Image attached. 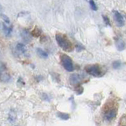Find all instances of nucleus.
<instances>
[{"label": "nucleus", "mask_w": 126, "mask_h": 126, "mask_svg": "<svg viewBox=\"0 0 126 126\" xmlns=\"http://www.w3.org/2000/svg\"><path fill=\"white\" fill-rule=\"evenodd\" d=\"M55 37H56V41L58 43V46L60 47L63 50L67 51V52L73 51V46L65 35L57 33L56 35H55Z\"/></svg>", "instance_id": "obj_1"}, {"label": "nucleus", "mask_w": 126, "mask_h": 126, "mask_svg": "<svg viewBox=\"0 0 126 126\" xmlns=\"http://www.w3.org/2000/svg\"><path fill=\"white\" fill-rule=\"evenodd\" d=\"M85 70L89 75H92V76H93L94 77H100L103 75L102 69L98 65H88L85 68Z\"/></svg>", "instance_id": "obj_2"}, {"label": "nucleus", "mask_w": 126, "mask_h": 126, "mask_svg": "<svg viewBox=\"0 0 126 126\" xmlns=\"http://www.w3.org/2000/svg\"><path fill=\"white\" fill-rule=\"evenodd\" d=\"M61 62L63 67L69 72H72L74 69V66H73V63L72 59H71L68 55H66L65 54H61Z\"/></svg>", "instance_id": "obj_3"}, {"label": "nucleus", "mask_w": 126, "mask_h": 126, "mask_svg": "<svg viewBox=\"0 0 126 126\" xmlns=\"http://www.w3.org/2000/svg\"><path fill=\"white\" fill-rule=\"evenodd\" d=\"M117 110L115 108H110V109H106L104 112V119L106 121H111L117 117Z\"/></svg>", "instance_id": "obj_4"}, {"label": "nucleus", "mask_w": 126, "mask_h": 126, "mask_svg": "<svg viewBox=\"0 0 126 126\" xmlns=\"http://www.w3.org/2000/svg\"><path fill=\"white\" fill-rule=\"evenodd\" d=\"M113 16H114V20L116 21L117 25L119 27H121L125 25V20L122 17V15L119 13L118 11H113Z\"/></svg>", "instance_id": "obj_5"}, {"label": "nucleus", "mask_w": 126, "mask_h": 126, "mask_svg": "<svg viewBox=\"0 0 126 126\" xmlns=\"http://www.w3.org/2000/svg\"><path fill=\"white\" fill-rule=\"evenodd\" d=\"M80 80H81V77H80V76L79 74H76V73L72 74L70 76V77H69L70 83L72 84H74V85L78 84L80 82Z\"/></svg>", "instance_id": "obj_6"}, {"label": "nucleus", "mask_w": 126, "mask_h": 126, "mask_svg": "<svg viewBox=\"0 0 126 126\" xmlns=\"http://www.w3.org/2000/svg\"><path fill=\"white\" fill-rule=\"evenodd\" d=\"M21 37L23 39V40L26 42V43H29L31 41V39H32V34L29 33V32H28L27 30H22L21 31Z\"/></svg>", "instance_id": "obj_7"}, {"label": "nucleus", "mask_w": 126, "mask_h": 126, "mask_svg": "<svg viewBox=\"0 0 126 126\" xmlns=\"http://www.w3.org/2000/svg\"><path fill=\"white\" fill-rule=\"evenodd\" d=\"M10 74L6 73H0V81L2 82H9L10 80Z\"/></svg>", "instance_id": "obj_8"}, {"label": "nucleus", "mask_w": 126, "mask_h": 126, "mask_svg": "<svg viewBox=\"0 0 126 126\" xmlns=\"http://www.w3.org/2000/svg\"><path fill=\"white\" fill-rule=\"evenodd\" d=\"M2 29H3L4 33H5V35H7V36L10 35V34L12 33V32H13V28L6 26V24H3V25H2Z\"/></svg>", "instance_id": "obj_9"}, {"label": "nucleus", "mask_w": 126, "mask_h": 126, "mask_svg": "<svg viewBox=\"0 0 126 126\" xmlns=\"http://www.w3.org/2000/svg\"><path fill=\"white\" fill-rule=\"evenodd\" d=\"M16 48H17V50L19 51V52H21L22 54H25L27 52V48H26L25 45L22 44V43H17Z\"/></svg>", "instance_id": "obj_10"}, {"label": "nucleus", "mask_w": 126, "mask_h": 126, "mask_svg": "<svg viewBox=\"0 0 126 126\" xmlns=\"http://www.w3.org/2000/svg\"><path fill=\"white\" fill-rule=\"evenodd\" d=\"M116 47L118 50H122L125 48V43L121 39H117L116 40Z\"/></svg>", "instance_id": "obj_11"}, {"label": "nucleus", "mask_w": 126, "mask_h": 126, "mask_svg": "<svg viewBox=\"0 0 126 126\" xmlns=\"http://www.w3.org/2000/svg\"><path fill=\"white\" fill-rule=\"evenodd\" d=\"M36 52H37V54H38V55L39 57H41V58H47V57H48V54H47L46 51H44V50H43L42 49H40V48H38L37 50H36Z\"/></svg>", "instance_id": "obj_12"}, {"label": "nucleus", "mask_w": 126, "mask_h": 126, "mask_svg": "<svg viewBox=\"0 0 126 126\" xmlns=\"http://www.w3.org/2000/svg\"><path fill=\"white\" fill-rule=\"evenodd\" d=\"M32 35L34 37H39V35H41V31L39 30L37 27H35V29L32 31V32H31Z\"/></svg>", "instance_id": "obj_13"}, {"label": "nucleus", "mask_w": 126, "mask_h": 126, "mask_svg": "<svg viewBox=\"0 0 126 126\" xmlns=\"http://www.w3.org/2000/svg\"><path fill=\"white\" fill-rule=\"evenodd\" d=\"M58 117L59 118H61L62 120H68L69 118V115L68 113H60V112H58Z\"/></svg>", "instance_id": "obj_14"}, {"label": "nucleus", "mask_w": 126, "mask_h": 126, "mask_svg": "<svg viewBox=\"0 0 126 126\" xmlns=\"http://www.w3.org/2000/svg\"><path fill=\"white\" fill-rule=\"evenodd\" d=\"M16 118H17V116H16V113H14V111L13 110H11L9 113V117H8V119L10 122H14L16 121Z\"/></svg>", "instance_id": "obj_15"}, {"label": "nucleus", "mask_w": 126, "mask_h": 126, "mask_svg": "<svg viewBox=\"0 0 126 126\" xmlns=\"http://www.w3.org/2000/svg\"><path fill=\"white\" fill-rule=\"evenodd\" d=\"M89 4H90V7L91 9L94 11H96L97 10V6H96V4L94 3V0H89Z\"/></svg>", "instance_id": "obj_16"}, {"label": "nucleus", "mask_w": 126, "mask_h": 126, "mask_svg": "<svg viewBox=\"0 0 126 126\" xmlns=\"http://www.w3.org/2000/svg\"><path fill=\"white\" fill-rule=\"evenodd\" d=\"M113 69H119L121 65V62L120 61H115V62H113Z\"/></svg>", "instance_id": "obj_17"}, {"label": "nucleus", "mask_w": 126, "mask_h": 126, "mask_svg": "<svg viewBox=\"0 0 126 126\" xmlns=\"http://www.w3.org/2000/svg\"><path fill=\"white\" fill-rule=\"evenodd\" d=\"M6 70V65L3 62H0V73L5 72Z\"/></svg>", "instance_id": "obj_18"}, {"label": "nucleus", "mask_w": 126, "mask_h": 126, "mask_svg": "<svg viewBox=\"0 0 126 126\" xmlns=\"http://www.w3.org/2000/svg\"><path fill=\"white\" fill-rule=\"evenodd\" d=\"M0 16H1L2 19H3V21H5V22H6L7 24L10 23V19H9V17H8L6 15H5L4 14H0Z\"/></svg>", "instance_id": "obj_19"}, {"label": "nucleus", "mask_w": 126, "mask_h": 126, "mask_svg": "<svg viewBox=\"0 0 126 126\" xmlns=\"http://www.w3.org/2000/svg\"><path fill=\"white\" fill-rule=\"evenodd\" d=\"M102 18H103V21L106 23V25H110V20L109 18L106 17V16H102Z\"/></svg>", "instance_id": "obj_20"}, {"label": "nucleus", "mask_w": 126, "mask_h": 126, "mask_svg": "<svg viewBox=\"0 0 126 126\" xmlns=\"http://www.w3.org/2000/svg\"><path fill=\"white\" fill-rule=\"evenodd\" d=\"M76 48H77V50L78 51H80L81 50L84 49V47H81V46H80V44H77V45L76 46Z\"/></svg>", "instance_id": "obj_21"}, {"label": "nucleus", "mask_w": 126, "mask_h": 126, "mask_svg": "<svg viewBox=\"0 0 126 126\" xmlns=\"http://www.w3.org/2000/svg\"><path fill=\"white\" fill-rule=\"evenodd\" d=\"M43 98L44 100H47V101H48L49 100V97L47 96V94H43Z\"/></svg>", "instance_id": "obj_22"}, {"label": "nucleus", "mask_w": 126, "mask_h": 126, "mask_svg": "<svg viewBox=\"0 0 126 126\" xmlns=\"http://www.w3.org/2000/svg\"><path fill=\"white\" fill-rule=\"evenodd\" d=\"M2 5L0 4V11H2Z\"/></svg>", "instance_id": "obj_23"}]
</instances>
